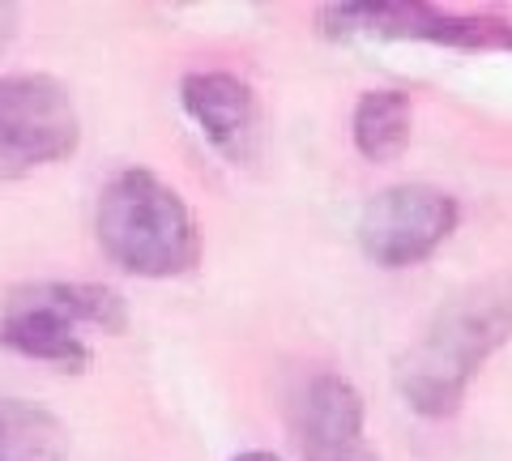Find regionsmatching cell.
<instances>
[{"label":"cell","instance_id":"7a4b0ae2","mask_svg":"<svg viewBox=\"0 0 512 461\" xmlns=\"http://www.w3.org/2000/svg\"><path fill=\"white\" fill-rule=\"evenodd\" d=\"M99 244L133 278H180L201 261V231L184 197L146 167H124L99 197Z\"/></svg>","mask_w":512,"mask_h":461},{"label":"cell","instance_id":"6da1fadb","mask_svg":"<svg viewBox=\"0 0 512 461\" xmlns=\"http://www.w3.org/2000/svg\"><path fill=\"white\" fill-rule=\"evenodd\" d=\"M512 338V286L470 282L431 312L410 351L397 359V393L419 419L457 415L483 363Z\"/></svg>","mask_w":512,"mask_h":461},{"label":"cell","instance_id":"30bf717a","mask_svg":"<svg viewBox=\"0 0 512 461\" xmlns=\"http://www.w3.org/2000/svg\"><path fill=\"white\" fill-rule=\"evenodd\" d=\"M0 461H69V427L35 402L0 397Z\"/></svg>","mask_w":512,"mask_h":461},{"label":"cell","instance_id":"3957f363","mask_svg":"<svg viewBox=\"0 0 512 461\" xmlns=\"http://www.w3.org/2000/svg\"><path fill=\"white\" fill-rule=\"evenodd\" d=\"M128 329V304L120 291L99 282H30L0 299V346L26 359L52 363L60 372H82L90 346L77 329Z\"/></svg>","mask_w":512,"mask_h":461},{"label":"cell","instance_id":"7c38bea8","mask_svg":"<svg viewBox=\"0 0 512 461\" xmlns=\"http://www.w3.org/2000/svg\"><path fill=\"white\" fill-rule=\"evenodd\" d=\"M231 461H282V457L269 453V449H244V453H235Z\"/></svg>","mask_w":512,"mask_h":461},{"label":"cell","instance_id":"52a82bcc","mask_svg":"<svg viewBox=\"0 0 512 461\" xmlns=\"http://www.w3.org/2000/svg\"><path fill=\"white\" fill-rule=\"evenodd\" d=\"M291 440L303 461H380L363 436V393L338 372H316L295 389Z\"/></svg>","mask_w":512,"mask_h":461},{"label":"cell","instance_id":"8992f818","mask_svg":"<svg viewBox=\"0 0 512 461\" xmlns=\"http://www.w3.org/2000/svg\"><path fill=\"white\" fill-rule=\"evenodd\" d=\"M461 222V205L436 184H393L359 214V248L380 269H410L427 261Z\"/></svg>","mask_w":512,"mask_h":461},{"label":"cell","instance_id":"8fae6325","mask_svg":"<svg viewBox=\"0 0 512 461\" xmlns=\"http://www.w3.org/2000/svg\"><path fill=\"white\" fill-rule=\"evenodd\" d=\"M13 35H18V5H9V0H0V56L9 52Z\"/></svg>","mask_w":512,"mask_h":461},{"label":"cell","instance_id":"9c48e42d","mask_svg":"<svg viewBox=\"0 0 512 461\" xmlns=\"http://www.w3.org/2000/svg\"><path fill=\"white\" fill-rule=\"evenodd\" d=\"M414 133V107L402 90H367L359 94L355 116H350V137L367 163H393L402 158Z\"/></svg>","mask_w":512,"mask_h":461},{"label":"cell","instance_id":"5b68a950","mask_svg":"<svg viewBox=\"0 0 512 461\" xmlns=\"http://www.w3.org/2000/svg\"><path fill=\"white\" fill-rule=\"evenodd\" d=\"M320 30L329 39H393V43H431L457 47V52H508L512 26L500 18H466V13H444L436 5H346L320 9Z\"/></svg>","mask_w":512,"mask_h":461},{"label":"cell","instance_id":"ba28073f","mask_svg":"<svg viewBox=\"0 0 512 461\" xmlns=\"http://www.w3.org/2000/svg\"><path fill=\"white\" fill-rule=\"evenodd\" d=\"M180 107L227 163H256V154H261V107H256V94L244 77L222 69L188 73L180 82Z\"/></svg>","mask_w":512,"mask_h":461},{"label":"cell","instance_id":"277c9868","mask_svg":"<svg viewBox=\"0 0 512 461\" xmlns=\"http://www.w3.org/2000/svg\"><path fill=\"white\" fill-rule=\"evenodd\" d=\"M82 146V116L64 82L47 73L0 77V180L52 167Z\"/></svg>","mask_w":512,"mask_h":461}]
</instances>
